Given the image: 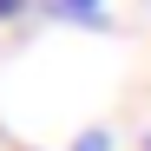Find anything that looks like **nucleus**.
<instances>
[{"mask_svg": "<svg viewBox=\"0 0 151 151\" xmlns=\"http://www.w3.org/2000/svg\"><path fill=\"white\" fill-rule=\"evenodd\" d=\"M46 20H59V27H79V33H105L112 27V7L105 0H40Z\"/></svg>", "mask_w": 151, "mask_h": 151, "instance_id": "1", "label": "nucleus"}, {"mask_svg": "<svg viewBox=\"0 0 151 151\" xmlns=\"http://www.w3.org/2000/svg\"><path fill=\"white\" fill-rule=\"evenodd\" d=\"M33 13V0H0V27H13V20H27Z\"/></svg>", "mask_w": 151, "mask_h": 151, "instance_id": "3", "label": "nucleus"}, {"mask_svg": "<svg viewBox=\"0 0 151 151\" xmlns=\"http://www.w3.org/2000/svg\"><path fill=\"white\" fill-rule=\"evenodd\" d=\"M72 151H118V138L105 132V125H86V132L72 138Z\"/></svg>", "mask_w": 151, "mask_h": 151, "instance_id": "2", "label": "nucleus"}]
</instances>
